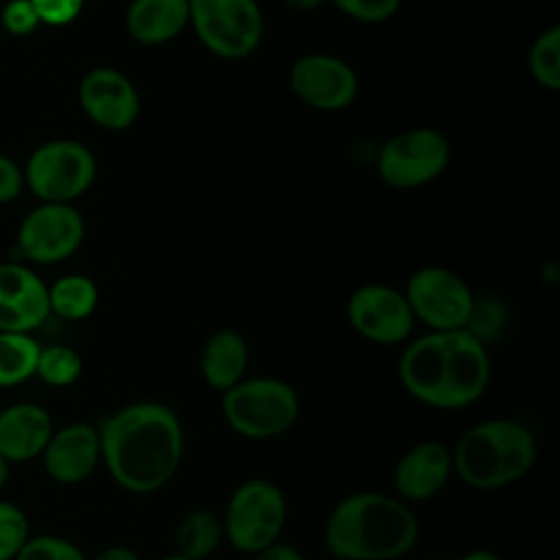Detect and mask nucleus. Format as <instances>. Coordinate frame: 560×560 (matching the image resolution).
I'll return each instance as SVG.
<instances>
[{"label":"nucleus","mask_w":560,"mask_h":560,"mask_svg":"<svg viewBox=\"0 0 560 560\" xmlns=\"http://www.w3.org/2000/svg\"><path fill=\"white\" fill-rule=\"evenodd\" d=\"M96 429L101 457L125 490L149 494L175 477L184 455V429L164 402H131L103 418Z\"/></svg>","instance_id":"nucleus-1"},{"label":"nucleus","mask_w":560,"mask_h":560,"mask_svg":"<svg viewBox=\"0 0 560 560\" xmlns=\"http://www.w3.org/2000/svg\"><path fill=\"white\" fill-rule=\"evenodd\" d=\"M402 387L438 409H462L479 400L490 383L486 343L470 330H431L411 341L398 363Z\"/></svg>","instance_id":"nucleus-2"},{"label":"nucleus","mask_w":560,"mask_h":560,"mask_svg":"<svg viewBox=\"0 0 560 560\" xmlns=\"http://www.w3.org/2000/svg\"><path fill=\"white\" fill-rule=\"evenodd\" d=\"M416 514L396 497L357 492L328 516L324 540L337 560H398L418 540Z\"/></svg>","instance_id":"nucleus-3"},{"label":"nucleus","mask_w":560,"mask_h":560,"mask_svg":"<svg viewBox=\"0 0 560 560\" xmlns=\"http://www.w3.org/2000/svg\"><path fill=\"white\" fill-rule=\"evenodd\" d=\"M453 455V470L477 490H494L518 481L536 462L532 431L508 418H494L468 429Z\"/></svg>","instance_id":"nucleus-4"},{"label":"nucleus","mask_w":560,"mask_h":560,"mask_svg":"<svg viewBox=\"0 0 560 560\" xmlns=\"http://www.w3.org/2000/svg\"><path fill=\"white\" fill-rule=\"evenodd\" d=\"M223 418L232 431L249 440H267L289 431L300 416L295 389L273 376L243 378L221 398Z\"/></svg>","instance_id":"nucleus-5"},{"label":"nucleus","mask_w":560,"mask_h":560,"mask_svg":"<svg viewBox=\"0 0 560 560\" xmlns=\"http://www.w3.org/2000/svg\"><path fill=\"white\" fill-rule=\"evenodd\" d=\"M287 521V501L282 490L265 479L241 483L225 510L223 534L232 547L245 553H258L278 542Z\"/></svg>","instance_id":"nucleus-6"},{"label":"nucleus","mask_w":560,"mask_h":560,"mask_svg":"<svg viewBox=\"0 0 560 560\" xmlns=\"http://www.w3.org/2000/svg\"><path fill=\"white\" fill-rule=\"evenodd\" d=\"M190 24L201 44L225 59L254 52L265 33L256 0H188Z\"/></svg>","instance_id":"nucleus-7"},{"label":"nucleus","mask_w":560,"mask_h":560,"mask_svg":"<svg viewBox=\"0 0 560 560\" xmlns=\"http://www.w3.org/2000/svg\"><path fill=\"white\" fill-rule=\"evenodd\" d=\"M96 160L77 140H50L37 147L24 171V182L44 203H70L94 182Z\"/></svg>","instance_id":"nucleus-8"},{"label":"nucleus","mask_w":560,"mask_h":560,"mask_svg":"<svg viewBox=\"0 0 560 560\" xmlns=\"http://www.w3.org/2000/svg\"><path fill=\"white\" fill-rule=\"evenodd\" d=\"M451 144L438 129L418 127L389 138L376 155L378 177L394 188H418L444 173Z\"/></svg>","instance_id":"nucleus-9"},{"label":"nucleus","mask_w":560,"mask_h":560,"mask_svg":"<svg viewBox=\"0 0 560 560\" xmlns=\"http://www.w3.org/2000/svg\"><path fill=\"white\" fill-rule=\"evenodd\" d=\"M413 319H420L431 330L466 328L475 306L470 287L451 269L422 267L402 291Z\"/></svg>","instance_id":"nucleus-10"},{"label":"nucleus","mask_w":560,"mask_h":560,"mask_svg":"<svg viewBox=\"0 0 560 560\" xmlns=\"http://www.w3.org/2000/svg\"><path fill=\"white\" fill-rule=\"evenodd\" d=\"M83 234L85 225L77 208L70 203H42L20 223L18 247L28 260L52 265L72 256Z\"/></svg>","instance_id":"nucleus-11"},{"label":"nucleus","mask_w":560,"mask_h":560,"mask_svg":"<svg viewBox=\"0 0 560 560\" xmlns=\"http://www.w3.org/2000/svg\"><path fill=\"white\" fill-rule=\"evenodd\" d=\"M348 319L361 337L385 346L405 341L416 322L405 293L378 282L352 291L348 300Z\"/></svg>","instance_id":"nucleus-12"},{"label":"nucleus","mask_w":560,"mask_h":560,"mask_svg":"<svg viewBox=\"0 0 560 560\" xmlns=\"http://www.w3.org/2000/svg\"><path fill=\"white\" fill-rule=\"evenodd\" d=\"M289 83L300 101L322 112L348 107L359 92L354 70L343 59L324 52L295 59L289 70Z\"/></svg>","instance_id":"nucleus-13"},{"label":"nucleus","mask_w":560,"mask_h":560,"mask_svg":"<svg viewBox=\"0 0 560 560\" xmlns=\"http://www.w3.org/2000/svg\"><path fill=\"white\" fill-rule=\"evenodd\" d=\"M79 103L85 116L103 129L120 131L140 114L133 83L114 68H94L79 83Z\"/></svg>","instance_id":"nucleus-14"},{"label":"nucleus","mask_w":560,"mask_h":560,"mask_svg":"<svg viewBox=\"0 0 560 560\" xmlns=\"http://www.w3.org/2000/svg\"><path fill=\"white\" fill-rule=\"evenodd\" d=\"M50 313L48 287L24 265H0V332H28Z\"/></svg>","instance_id":"nucleus-15"},{"label":"nucleus","mask_w":560,"mask_h":560,"mask_svg":"<svg viewBox=\"0 0 560 560\" xmlns=\"http://www.w3.org/2000/svg\"><path fill=\"white\" fill-rule=\"evenodd\" d=\"M101 459L98 429L74 422L52 433L44 448L46 472L59 483H79L94 470Z\"/></svg>","instance_id":"nucleus-16"},{"label":"nucleus","mask_w":560,"mask_h":560,"mask_svg":"<svg viewBox=\"0 0 560 560\" xmlns=\"http://www.w3.org/2000/svg\"><path fill=\"white\" fill-rule=\"evenodd\" d=\"M451 472V451L440 442H420L400 457L394 470V488L405 501H427L444 488Z\"/></svg>","instance_id":"nucleus-17"},{"label":"nucleus","mask_w":560,"mask_h":560,"mask_svg":"<svg viewBox=\"0 0 560 560\" xmlns=\"http://www.w3.org/2000/svg\"><path fill=\"white\" fill-rule=\"evenodd\" d=\"M50 435V416L35 402H18L0 411V455L7 462H26L42 455Z\"/></svg>","instance_id":"nucleus-18"},{"label":"nucleus","mask_w":560,"mask_h":560,"mask_svg":"<svg viewBox=\"0 0 560 560\" xmlns=\"http://www.w3.org/2000/svg\"><path fill=\"white\" fill-rule=\"evenodd\" d=\"M190 24L188 0H133L125 15L131 39L158 46L175 39Z\"/></svg>","instance_id":"nucleus-19"},{"label":"nucleus","mask_w":560,"mask_h":560,"mask_svg":"<svg viewBox=\"0 0 560 560\" xmlns=\"http://www.w3.org/2000/svg\"><path fill=\"white\" fill-rule=\"evenodd\" d=\"M247 359V343L236 330H217L201 348V376L212 389L223 394L243 381Z\"/></svg>","instance_id":"nucleus-20"},{"label":"nucleus","mask_w":560,"mask_h":560,"mask_svg":"<svg viewBox=\"0 0 560 560\" xmlns=\"http://www.w3.org/2000/svg\"><path fill=\"white\" fill-rule=\"evenodd\" d=\"M223 538V523L210 510L188 512L177 527V553L188 560L208 558Z\"/></svg>","instance_id":"nucleus-21"},{"label":"nucleus","mask_w":560,"mask_h":560,"mask_svg":"<svg viewBox=\"0 0 560 560\" xmlns=\"http://www.w3.org/2000/svg\"><path fill=\"white\" fill-rule=\"evenodd\" d=\"M96 302H98L96 284L81 273L63 276L48 289L50 311L68 322L88 317L96 308Z\"/></svg>","instance_id":"nucleus-22"},{"label":"nucleus","mask_w":560,"mask_h":560,"mask_svg":"<svg viewBox=\"0 0 560 560\" xmlns=\"http://www.w3.org/2000/svg\"><path fill=\"white\" fill-rule=\"evenodd\" d=\"M39 350L28 332H0V387L18 385L33 376Z\"/></svg>","instance_id":"nucleus-23"},{"label":"nucleus","mask_w":560,"mask_h":560,"mask_svg":"<svg viewBox=\"0 0 560 560\" xmlns=\"http://www.w3.org/2000/svg\"><path fill=\"white\" fill-rule=\"evenodd\" d=\"M529 72L534 81L551 92L560 88V28L551 26L529 48L527 57Z\"/></svg>","instance_id":"nucleus-24"},{"label":"nucleus","mask_w":560,"mask_h":560,"mask_svg":"<svg viewBox=\"0 0 560 560\" xmlns=\"http://www.w3.org/2000/svg\"><path fill=\"white\" fill-rule=\"evenodd\" d=\"M35 374H39L48 385L63 387L79 378L81 357L68 346H48L39 350Z\"/></svg>","instance_id":"nucleus-25"},{"label":"nucleus","mask_w":560,"mask_h":560,"mask_svg":"<svg viewBox=\"0 0 560 560\" xmlns=\"http://www.w3.org/2000/svg\"><path fill=\"white\" fill-rule=\"evenodd\" d=\"M26 540H28L26 514L20 508L0 501V560H13Z\"/></svg>","instance_id":"nucleus-26"},{"label":"nucleus","mask_w":560,"mask_h":560,"mask_svg":"<svg viewBox=\"0 0 560 560\" xmlns=\"http://www.w3.org/2000/svg\"><path fill=\"white\" fill-rule=\"evenodd\" d=\"M13 560H85L81 549L59 536L28 538Z\"/></svg>","instance_id":"nucleus-27"},{"label":"nucleus","mask_w":560,"mask_h":560,"mask_svg":"<svg viewBox=\"0 0 560 560\" xmlns=\"http://www.w3.org/2000/svg\"><path fill=\"white\" fill-rule=\"evenodd\" d=\"M341 13L359 20V22H383L392 18L400 0H330Z\"/></svg>","instance_id":"nucleus-28"},{"label":"nucleus","mask_w":560,"mask_h":560,"mask_svg":"<svg viewBox=\"0 0 560 560\" xmlns=\"http://www.w3.org/2000/svg\"><path fill=\"white\" fill-rule=\"evenodd\" d=\"M503 322H505V311L501 308V304H494V302L477 304L475 302L472 313L466 324V330H470L479 341L486 343L490 337H494L501 330Z\"/></svg>","instance_id":"nucleus-29"},{"label":"nucleus","mask_w":560,"mask_h":560,"mask_svg":"<svg viewBox=\"0 0 560 560\" xmlns=\"http://www.w3.org/2000/svg\"><path fill=\"white\" fill-rule=\"evenodd\" d=\"M0 22H2L4 31L11 35H28L42 24L31 0H9L2 7Z\"/></svg>","instance_id":"nucleus-30"},{"label":"nucleus","mask_w":560,"mask_h":560,"mask_svg":"<svg viewBox=\"0 0 560 560\" xmlns=\"http://www.w3.org/2000/svg\"><path fill=\"white\" fill-rule=\"evenodd\" d=\"M39 22L52 24V26H63L70 24L83 7V0H31Z\"/></svg>","instance_id":"nucleus-31"},{"label":"nucleus","mask_w":560,"mask_h":560,"mask_svg":"<svg viewBox=\"0 0 560 560\" xmlns=\"http://www.w3.org/2000/svg\"><path fill=\"white\" fill-rule=\"evenodd\" d=\"M24 186L22 168L7 155L0 153V203L13 201Z\"/></svg>","instance_id":"nucleus-32"},{"label":"nucleus","mask_w":560,"mask_h":560,"mask_svg":"<svg viewBox=\"0 0 560 560\" xmlns=\"http://www.w3.org/2000/svg\"><path fill=\"white\" fill-rule=\"evenodd\" d=\"M256 560H304V556L289 547V545H282V542H273L271 547L262 549L256 553Z\"/></svg>","instance_id":"nucleus-33"},{"label":"nucleus","mask_w":560,"mask_h":560,"mask_svg":"<svg viewBox=\"0 0 560 560\" xmlns=\"http://www.w3.org/2000/svg\"><path fill=\"white\" fill-rule=\"evenodd\" d=\"M94 560H140V556L133 549L118 545V547H109V549L101 551Z\"/></svg>","instance_id":"nucleus-34"},{"label":"nucleus","mask_w":560,"mask_h":560,"mask_svg":"<svg viewBox=\"0 0 560 560\" xmlns=\"http://www.w3.org/2000/svg\"><path fill=\"white\" fill-rule=\"evenodd\" d=\"M324 2H326V0H284V4H287L291 11H302V13L315 11V9H319Z\"/></svg>","instance_id":"nucleus-35"},{"label":"nucleus","mask_w":560,"mask_h":560,"mask_svg":"<svg viewBox=\"0 0 560 560\" xmlns=\"http://www.w3.org/2000/svg\"><path fill=\"white\" fill-rule=\"evenodd\" d=\"M459 560H501L497 553H492V551H483V549H479V551H470V553H466L464 558H459Z\"/></svg>","instance_id":"nucleus-36"},{"label":"nucleus","mask_w":560,"mask_h":560,"mask_svg":"<svg viewBox=\"0 0 560 560\" xmlns=\"http://www.w3.org/2000/svg\"><path fill=\"white\" fill-rule=\"evenodd\" d=\"M7 479H9V462L0 455V490L4 488Z\"/></svg>","instance_id":"nucleus-37"},{"label":"nucleus","mask_w":560,"mask_h":560,"mask_svg":"<svg viewBox=\"0 0 560 560\" xmlns=\"http://www.w3.org/2000/svg\"><path fill=\"white\" fill-rule=\"evenodd\" d=\"M162 560H188V558H184V556H179V553H171V556H166V558H162Z\"/></svg>","instance_id":"nucleus-38"}]
</instances>
